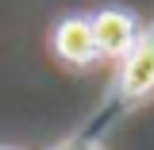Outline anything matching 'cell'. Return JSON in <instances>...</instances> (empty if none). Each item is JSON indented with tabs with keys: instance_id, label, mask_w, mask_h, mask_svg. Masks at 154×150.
<instances>
[{
	"instance_id": "3",
	"label": "cell",
	"mask_w": 154,
	"mask_h": 150,
	"mask_svg": "<svg viewBox=\"0 0 154 150\" xmlns=\"http://www.w3.org/2000/svg\"><path fill=\"white\" fill-rule=\"evenodd\" d=\"M58 54L66 62H89L96 54V38H93V23L85 19H69L58 27Z\"/></svg>"
},
{
	"instance_id": "1",
	"label": "cell",
	"mask_w": 154,
	"mask_h": 150,
	"mask_svg": "<svg viewBox=\"0 0 154 150\" xmlns=\"http://www.w3.org/2000/svg\"><path fill=\"white\" fill-rule=\"evenodd\" d=\"M150 85H154V35L143 38L123 66V93L127 96H143Z\"/></svg>"
},
{
	"instance_id": "2",
	"label": "cell",
	"mask_w": 154,
	"mask_h": 150,
	"mask_svg": "<svg viewBox=\"0 0 154 150\" xmlns=\"http://www.w3.org/2000/svg\"><path fill=\"white\" fill-rule=\"evenodd\" d=\"M131 19L123 12H100L93 23V38H96V50H108V54H123L131 46Z\"/></svg>"
}]
</instances>
